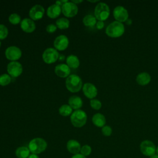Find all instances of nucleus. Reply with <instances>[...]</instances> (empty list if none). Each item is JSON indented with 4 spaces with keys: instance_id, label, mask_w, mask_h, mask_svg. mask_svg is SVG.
Listing matches in <instances>:
<instances>
[{
    "instance_id": "nucleus-44",
    "label": "nucleus",
    "mask_w": 158,
    "mask_h": 158,
    "mask_svg": "<svg viewBox=\"0 0 158 158\" xmlns=\"http://www.w3.org/2000/svg\"><path fill=\"white\" fill-rule=\"evenodd\" d=\"M1 41H0V47H1Z\"/></svg>"
},
{
    "instance_id": "nucleus-41",
    "label": "nucleus",
    "mask_w": 158,
    "mask_h": 158,
    "mask_svg": "<svg viewBox=\"0 0 158 158\" xmlns=\"http://www.w3.org/2000/svg\"><path fill=\"white\" fill-rule=\"evenodd\" d=\"M150 158H158V155L156 154H154L153 156H151Z\"/></svg>"
},
{
    "instance_id": "nucleus-33",
    "label": "nucleus",
    "mask_w": 158,
    "mask_h": 158,
    "mask_svg": "<svg viewBox=\"0 0 158 158\" xmlns=\"http://www.w3.org/2000/svg\"><path fill=\"white\" fill-rule=\"evenodd\" d=\"M57 30V27L53 23H50L46 27V30L49 33H52L56 31Z\"/></svg>"
},
{
    "instance_id": "nucleus-14",
    "label": "nucleus",
    "mask_w": 158,
    "mask_h": 158,
    "mask_svg": "<svg viewBox=\"0 0 158 158\" xmlns=\"http://www.w3.org/2000/svg\"><path fill=\"white\" fill-rule=\"evenodd\" d=\"M83 92L85 96L91 99H94L98 94V89L91 83H86L82 87Z\"/></svg>"
},
{
    "instance_id": "nucleus-13",
    "label": "nucleus",
    "mask_w": 158,
    "mask_h": 158,
    "mask_svg": "<svg viewBox=\"0 0 158 158\" xmlns=\"http://www.w3.org/2000/svg\"><path fill=\"white\" fill-rule=\"evenodd\" d=\"M44 14V7L40 5L36 4L33 6L29 11V16L33 20H38L43 17Z\"/></svg>"
},
{
    "instance_id": "nucleus-11",
    "label": "nucleus",
    "mask_w": 158,
    "mask_h": 158,
    "mask_svg": "<svg viewBox=\"0 0 158 158\" xmlns=\"http://www.w3.org/2000/svg\"><path fill=\"white\" fill-rule=\"evenodd\" d=\"M113 15L115 21L119 22H125L128 19V10L122 6H118L115 7L113 11Z\"/></svg>"
},
{
    "instance_id": "nucleus-39",
    "label": "nucleus",
    "mask_w": 158,
    "mask_h": 158,
    "mask_svg": "<svg viewBox=\"0 0 158 158\" xmlns=\"http://www.w3.org/2000/svg\"><path fill=\"white\" fill-rule=\"evenodd\" d=\"M71 2H72L73 3H74V4H79V3H80V2H83V1L82 0H80V1H71Z\"/></svg>"
},
{
    "instance_id": "nucleus-36",
    "label": "nucleus",
    "mask_w": 158,
    "mask_h": 158,
    "mask_svg": "<svg viewBox=\"0 0 158 158\" xmlns=\"http://www.w3.org/2000/svg\"><path fill=\"white\" fill-rule=\"evenodd\" d=\"M71 158H86V157L83 156L82 154H81L80 153L77 154H75L73 156H72V157Z\"/></svg>"
},
{
    "instance_id": "nucleus-38",
    "label": "nucleus",
    "mask_w": 158,
    "mask_h": 158,
    "mask_svg": "<svg viewBox=\"0 0 158 158\" xmlns=\"http://www.w3.org/2000/svg\"><path fill=\"white\" fill-rule=\"evenodd\" d=\"M125 23L128 25H130L132 23V20L131 19H128L126 21H125Z\"/></svg>"
},
{
    "instance_id": "nucleus-3",
    "label": "nucleus",
    "mask_w": 158,
    "mask_h": 158,
    "mask_svg": "<svg viewBox=\"0 0 158 158\" xmlns=\"http://www.w3.org/2000/svg\"><path fill=\"white\" fill-rule=\"evenodd\" d=\"M125 27L121 22L114 21L111 22L106 29V35L111 38H118L123 35Z\"/></svg>"
},
{
    "instance_id": "nucleus-35",
    "label": "nucleus",
    "mask_w": 158,
    "mask_h": 158,
    "mask_svg": "<svg viewBox=\"0 0 158 158\" xmlns=\"http://www.w3.org/2000/svg\"><path fill=\"white\" fill-rule=\"evenodd\" d=\"M68 2V0H59V1H56V4L58 5V6H62L64 4Z\"/></svg>"
},
{
    "instance_id": "nucleus-21",
    "label": "nucleus",
    "mask_w": 158,
    "mask_h": 158,
    "mask_svg": "<svg viewBox=\"0 0 158 158\" xmlns=\"http://www.w3.org/2000/svg\"><path fill=\"white\" fill-rule=\"evenodd\" d=\"M106 122L105 116L101 113H96L92 117V122L97 127H103L106 124Z\"/></svg>"
},
{
    "instance_id": "nucleus-16",
    "label": "nucleus",
    "mask_w": 158,
    "mask_h": 158,
    "mask_svg": "<svg viewBox=\"0 0 158 158\" xmlns=\"http://www.w3.org/2000/svg\"><path fill=\"white\" fill-rule=\"evenodd\" d=\"M20 28L26 33H31L35 31L36 25L33 20L29 18H25L20 22Z\"/></svg>"
},
{
    "instance_id": "nucleus-4",
    "label": "nucleus",
    "mask_w": 158,
    "mask_h": 158,
    "mask_svg": "<svg viewBox=\"0 0 158 158\" xmlns=\"http://www.w3.org/2000/svg\"><path fill=\"white\" fill-rule=\"evenodd\" d=\"M87 121V115L82 110H75L70 115V122L75 127L80 128L83 127Z\"/></svg>"
},
{
    "instance_id": "nucleus-25",
    "label": "nucleus",
    "mask_w": 158,
    "mask_h": 158,
    "mask_svg": "<svg viewBox=\"0 0 158 158\" xmlns=\"http://www.w3.org/2000/svg\"><path fill=\"white\" fill-rule=\"evenodd\" d=\"M70 22L67 18L62 17L57 19L56 22V25L57 28L60 30H65L67 29L69 27Z\"/></svg>"
},
{
    "instance_id": "nucleus-29",
    "label": "nucleus",
    "mask_w": 158,
    "mask_h": 158,
    "mask_svg": "<svg viewBox=\"0 0 158 158\" xmlns=\"http://www.w3.org/2000/svg\"><path fill=\"white\" fill-rule=\"evenodd\" d=\"M91 151H92L91 147L88 144H85L81 146L80 153L83 156L87 157L91 154Z\"/></svg>"
},
{
    "instance_id": "nucleus-37",
    "label": "nucleus",
    "mask_w": 158,
    "mask_h": 158,
    "mask_svg": "<svg viewBox=\"0 0 158 158\" xmlns=\"http://www.w3.org/2000/svg\"><path fill=\"white\" fill-rule=\"evenodd\" d=\"M28 158H40V157H39V156L37 154H30V155L28 156Z\"/></svg>"
},
{
    "instance_id": "nucleus-40",
    "label": "nucleus",
    "mask_w": 158,
    "mask_h": 158,
    "mask_svg": "<svg viewBox=\"0 0 158 158\" xmlns=\"http://www.w3.org/2000/svg\"><path fill=\"white\" fill-rule=\"evenodd\" d=\"M59 60H63L64 59H65V56L64 55H60L59 54Z\"/></svg>"
},
{
    "instance_id": "nucleus-32",
    "label": "nucleus",
    "mask_w": 158,
    "mask_h": 158,
    "mask_svg": "<svg viewBox=\"0 0 158 158\" xmlns=\"http://www.w3.org/2000/svg\"><path fill=\"white\" fill-rule=\"evenodd\" d=\"M101 132L105 136H110L112 133V129L109 125H104L101 128Z\"/></svg>"
},
{
    "instance_id": "nucleus-23",
    "label": "nucleus",
    "mask_w": 158,
    "mask_h": 158,
    "mask_svg": "<svg viewBox=\"0 0 158 158\" xmlns=\"http://www.w3.org/2000/svg\"><path fill=\"white\" fill-rule=\"evenodd\" d=\"M30 151L27 146H20L15 150V156L17 158H28L30 155Z\"/></svg>"
},
{
    "instance_id": "nucleus-30",
    "label": "nucleus",
    "mask_w": 158,
    "mask_h": 158,
    "mask_svg": "<svg viewBox=\"0 0 158 158\" xmlns=\"http://www.w3.org/2000/svg\"><path fill=\"white\" fill-rule=\"evenodd\" d=\"M90 106L94 110H99L102 107L101 102L96 99L90 100Z\"/></svg>"
},
{
    "instance_id": "nucleus-1",
    "label": "nucleus",
    "mask_w": 158,
    "mask_h": 158,
    "mask_svg": "<svg viewBox=\"0 0 158 158\" xmlns=\"http://www.w3.org/2000/svg\"><path fill=\"white\" fill-rule=\"evenodd\" d=\"M65 86L72 93L78 92L83 87L81 78L76 74L70 75L65 80Z\"/></svg>"
},
{
    "instance_id": "nucleus-20",
    "label": "nucleus",
    "mask_w": 158,
    "mask_h": 158,
    "mask_svg": "<svg viewBox=\"0 0 158 158\" xmlns=\"http://www.w3.org/2000/svg\"><path fill=\"white\" fill-rule=\"evenodd\" d=\"M151 75L147 72H141L137 75L136 77V83L141 86H145L149 83L151 81Z\"/></svg>"
},
{
    "instance_id": "nucleus-9",
    "label": "nucleus",
    "mask_w": 158,
    "mask_h": 158,
    "mask_svg": "<svg viewBox=\"0 0 158 158\" xmlns=\"http://www.w3.org/2000/svg\"><path fill=\"white\" fill-rule=\"evenodd\" d=\"M61 9L62 14L67 17H73L75 16L78 11V8L77 4L71 1H68L64 4L61 7Z\"/></svg>"
},
{
    "instance_id": "nucleus-10",
    "label": "nucleus",
    "mask_w": 158,
    "mask_h": 158,
    "mask_svg": "<svg viewBox=\"0 0 158 158\" xmlns=\"http://www.w3.org/2000/svg\"><path fill=\"white\" fill-rule=\"evenodd\" d=\"M5 56L11 62L17 61L22 56V51L17 46H9L5 51Z\"/></svg>"
},
{
    "instance_id": "nucleus-8",
    "label": "nucleus",
    "mask_w": 158,
    "mask_h": 158,
    "mask_svg": "<svg viewBox=\"0 0 158 158\" xmlns=\"http://www.w3.org/2000/svg\"><path fill=\"white\" fill-rule=\"evenodd\" d=\"M7 71L8 74L13 78L19 77L23 72L22 64L17 61H12L7 64Z\"/></svg>"
},
{
    "instance_id": "nucleus-17",
    "label": "nucleus",
    "mask_w": 158,
    "mask_h": 158,
    "mask_svg": "<svg viewBox=\"0 0 158 158\" xmlns=\"http://www.w3.org/2000/svg\"><path fill=\"white\" fill-rule=\"evenodd\" d=\"M66 147L68 151L73 155L79 154L80 152L81 148L80 143L77 140L75 139L69 140L67 143Z\"/></svg>"
},
{
    "instance_id": "nucleus-19",
    "label": "nucleus",
    "mask_w": 158,
    "mask_h": 158,
    "mask_svg": "<svg viewBox=\"0 0 158 158\" xmlns=\"http://www.w3.org/2000/svg\"><path fill=\"white\" fill-rule=\"evenodd\" d=\"M69 105L72 107V109L78 110L81 108L83 106V101L80 97L73 95L69 98Z\"/></svg>"
},
{
    "instance_id": "nucleus-12",
    "label": "nucleus",
    "mask_w": 158,
    "mask_h": 158,
    "mask_svg": "<svg viewBox=\"0 0 158 158\" xmlns=\"http://www.w3.org/2000/svg\"><path fill=\"white\" fill-rule=\"evenodd\" d=\"M69 41L67 36L60 35L57 36L54 41V46L56 50L64 51L69 46Z\"/></svg>"
},
{
    "instance_id": "nucleus-15",
    "label": "nucleus",
    "mask_w": 158,
    "mask_h": 158,
    "mask_svg": "<svg viewBox=\"0 0 158 158\" xmlns=\"http://www.w3.org/2000/svg\"><path fill=\"white\" fill-rule=\"evenodd\" d=\"M70 68L65 64H59L55 67L54 72L56 75L61 78L68 77L70 74Z\"/></svg>"
},
{
    "instance_id": "nucleus-26",
    "label": "nucleus",
    "mask_w": 158,
    "mask_h": 158,
    "mask_svg": "<svg viewBox=\"0 0 158 158\" xmlns=\"http://www.w3.org/2000/svg\"><path fill=\"white\" fill-rule=\"evenodd\" d=\"M59 113L62 116H69L72 114V109L68 104H63L59 109Z\"/></svg>"
},
{
    "instance_id": "nucleus-34",
    "label": "nucleus",
    "mask_w": 158,
    "mask_h": 158,
    "mask_svg": "<svg viewBox=\"0 0 158 158\" xmlns=\"http://www.w3.org/2000/svg\"><path fill=\"white\" fill-rule=\"evenodd\" d=\"M96 28H97L98 30H101V29L103 28V27H104V23L103 21L98 20V21L96 22Z\"/></svg>"
},
{
    "instance_id": "nucleus-27",
    "label": "nucleus",
    "mask_w": 158,
    "mask_h": 158,
    "mask_svg": "<svg viewBox=\"0 0 158 158\" xmlns=\"http://www.w3.org/2000/svg\"><path fill=\"white\" fill-rule=\"evenodd\" d=\"M11 77L7 73H4L0 75V85L4 86L8 85L11 82Z\"/></svg>"
},
{
    "instance_id": "nucleus-2",
    "label": "nucleus",
    "mask_w": 158,
    "mask_h": 158,
    "mask_svg": "<svg viewBox=\"0 0 158 158\" xmlns=\"http://www.w3.org/2000/svg\"><path fill=\"white\" fill-rule=\"evenodd\" d=\"M48 147L47 142L42 138H35L28 143V148L31 154H39L44 152Z\"/></svg>"
},
{
    "instance_id": "nucleus-18",
    "label": "nucleus",
    "mask_w": 158,
    "mask_h": 158,
    "mask_svg": "<svg viewBox=\"0 0 158 158\" xmlns=\"http://www.w3.org/2000/svg\"><path fill=\"white\" fill-rule=\"evenodd\" d=\"M62 12L61 6L56 4L51 5L47 9V15L51 19H56L59 16Z\"/></svg>"
},
{
    "instance_id": "nucleus-5",
    "label": "nucleus",
    "mask_w": 158,
    "mask_h": 158,
    "mask_svg": "<svg viewBox=\"0 0 158 158\" xmlns=\"http://www.w3.org/2000/svg\"><path fill=\"white\" fill-rule=\"evenodd\" d=\"M94 14L97 20L104 22L110 15L109 7L105 2H99L96 6Z\"/></svg>"
},
{
    "instance_id": "nucleus-6",
    "label": "nucleus",
    "mask_w": 158,
    "mask_h": 158,
    "mask_svg": "<svg viewBox=\"0 0 158 158\" xmlns=\"http://www.w3.org/2000/svg\"><path fill=\"white\" fill-rule=\"evenodd\" d=\"M141 152L145 156L151 157L156 154V147L154 143L148 139L143 141L139 145Z\"/></svg>"
},
{
    "instance_id": "nucleus-31",
    "label": "nucleus",
    "mask_w": 158,
    "mask_h": 158,
    "mask_svg": "<svg viewBox=\"0 0 158 158\" xmlns=\"http://www.w3.org/2000/svg\"><path fill=\"white\" fill-rule=\"evenodd\" d=\"M8 29L3 24H0V40L5 39L8 35Z\"/></svg>"
},
{
    "instance_id": "nucleus-24",
    "label": "nucleus",
    "mask_w": 158,
    "mask_h": 158,
    "mask_svg": "<svg viewBox=\"0 0 158 158\" xmlns=\"http://www.w3.org/2000/svg\"><path fill=\"white\" fill-rule=\"evenodd\" d=\"M96 19L93 15H86L83 19V23L85 26L88 27H93L96 24Z\"/></svg>"
},
{
    "instance_id": "nucleus-42",
    "label": "nucleus",
    "mask_w": 158,
    "mask_h": 158,
    "mask_svg": "<svg viewBox=\"0 0 158 158\" xmlns=\"http://www.w3.org/2000/svg\"><path fill=\"white\" fill-rule=\"evenodd\" d=\"M89 2H98L99 1L98 0H96V1H88Z\"/></svg>"
},
{
    "instance_id": "nucleus-43",
    "label": "nucleus",
    "mask_w": 158,
    "mask_h": 158,
    "mask_svg": "<svg viewBox=\"0 0 158 158\" xmlns=\"http://www.w3.org/2000/svg\"><path fill=\"white\" fill-rule=\"evenodd\" d=\"M156 154L158 155V146L156 148Z\"/></svg>"
},
{
    "instance_id": "nucleus-7",
    "label": "nucleus",
    "mask_w": 158,
    "mask_h": 158,
    "mask_svg": "<svg viewBox=\"0 0 158 158\" xmlns=\"http://www.w3.org/2000/svg\"><path fill=\"white\" fill-rule=\"evenodd\" d=\"M59 54L58 51L52 48L46 49L42 55L43 61L48 64H51L56 62L59 59Z\"/></svg>"
},
{
    "instance_id": "nucleus-22",
    "label": "nucleus",
    "mask_w": 158,
    "mask_h": 158,
    "mask_svg": "<svg viewBox=\"0 0 158 158\" xmlns=\"http://www.w3.org/2000/svg\"><path fill=\"white\" fill-rule=\"evenodd\" d=\"M66 63L70 69H77L80 65V60L78 57L73 54H70L67 57Z\"/></svg>"
},
{
    "instance_id": "nucleus-28",
    "label": "nucleus",
    "mask_w": 158,
    "mask_h": 158,
    "mask_svg": "<svg viewBox=\"0 0 158 158\" xmlns=\"http://www.w3.org/2000/svg\"><path fill=\"white\" fill-rule=\"evenodd\" d=\"M9 22L12 24V25H17L18 23L21 22V17L20 16L16 13H13L11 14L9 16Z\"/></svg>"
}]
</instances>
